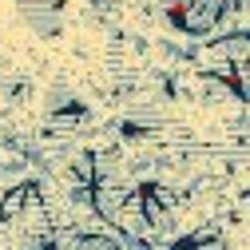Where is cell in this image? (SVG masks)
I'll use <instances>...</instances> for the list:
<instances>
[{"label": "cell", "instance_id": "obj_1", "mask_svg": "<svg viewBox=\"0 0 250 250\" xmlns=\"http://www.w3.org/2000/svg\"><path fill=\"white\" fill-rule=\"evenodd\" d=\"M20 16L28 20V28L36 36L60 32V4H52V0H20Z\"/></svg>", "mask_w": 250, "mask_h": 250}]
</instances>
